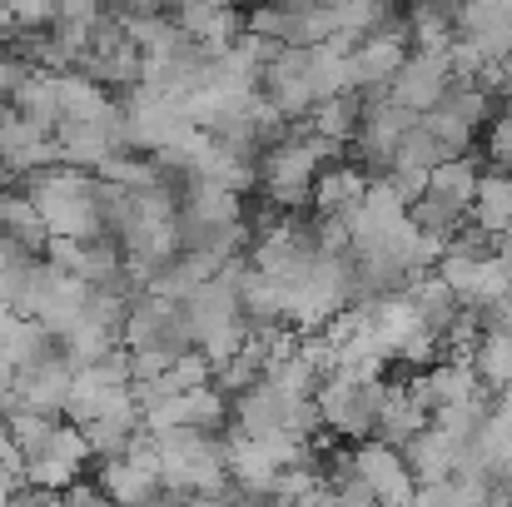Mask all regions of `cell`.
Returning a JSON list of instances; mask_svg holds the SVG:
<instances>
[{"mask_svg":"<svg viewBox=\"0 0 512 507\" xmlns=\"http://www.w3.org/2000/svg\"><path fill=\"white\" fill-rule=\"evenodd\" d=\"M20 189L30 194L40 224L50 239H100L105 224H100V179L90 169H75V165H40L30 174H20ZM110 239V234H105Z\"/></svg>","mask_w":512,"mask_h":507,"instance_id":"cell-1","label":"cell"},{"mask_svg":"<svg viewBox=\"0 0 512 507\" xmlns=\"http://www.w3.org/2000/svg\"><path fill=\"white\" fill-rule=\"evenodd\" d=\"M334 160H339V145L309 135L304 125H294L279 145H269V150L259 155V189H254V194H264V199L279 204L284 214L309 209L314 174L324 165H334Z\"/></svg>","mask_w":512,"mask_h":507,"instance_id":"cell-2","label":"cell"},{"mask_svg":"<svg viewBox=\"0 0 512 507\" xmlns=\"http://www.w3.org/2000/svg\"><path fill=\"white\" fill-rule=\"evenodd\" d=\"M120 348L130 353H160V358H179L194 348V334H189V319L174 299H160V294H140L125 314V329H120Z\"/></svg>","mask_w":512,"mask_h":507,"instance_id":"cell-3","label":"cell"},{"mask_svg":"<svg viewBox=\"0 0 512 507\" xmlns=\"http://www.w3.org/2000/svg\"><path fill=\"white\" fill-rule=\"evenodd\" d=\"M433 274L453 289V299H458L463 309H488V304H498V299H512L508 274H503V264H498L493 254H468V249L448 244L443 259L433 264Z\"/></svg>","mask_w":512,"mask_h":507,"instance_id":"cell-4","label":"cell"},{"mask_svg":"<svg viewBox=\"0 0 512 507\" xmlns=\"http://www.w3.org/2000/svg\"><path fill=\"white\" fill-rule=\"evenodd\" d=\"M120 115H125V145H130L135 155H155V150H165L170 140H179V135L189 130L184 110L174 105L170 95L150 90V85H135V90L120 100Z\"/></svg>","mask_w":512,"mask_h":507,"instance_id":"cell-5","label":"cell"},{"mask_svg":"<svg viewBox=\"0 0 512 507\" xmlns=\"http://www.w3.org/2000/svg\"><path fill=\"white\" fill-rule=\"evenodd\" d=\"M353 478L378 498V507H403L413 498V473H408V463H403V453L398 448H388V443H378V438H363V443H353Z\"/></svg>","mask_w":512,"mask_h":507,"instance_id":"cell-6","label":"cell"},{"mask_svg":"<svg viewBox=\"0 0 512 507\" xmlns=\"http://www.w3.org/2000/svg\"><path fill=\"white\" fill-rule=\"evenodd\" d=\"M413 110L393 105V100H368L363 105V125L353 135V150H358V169L363 174H383L393 165V150L403 140V130H413Z\"/></svg>","mask_w":512,"mask_h":507,"instance_id":"cell-7","label":"cell"},{"mask_svg":"<svg viewBox=\"0 0 512 507\" xmlns=\"http://www.w3.org/2000/svg\"><path fill=\"white\" fill-rule=\"evenodd\" d=\"M408 35H403V20L383 25V30H368L353 50H348V75H353V90H388V80L398 75V65L408 60Z\"/></svg>","mask_w":512,"mask_h":507,"instance_id":"cell-8","label":"cell"},{"mask_svg":"<svg viewBox=\"0 0 512 507\" xmlns=\"http://www.w3.org/2000/svg\"><path fill=\"white\" fill-rule=\"evenodd\" d=\"M70 383H75V363H70L60 348L10 373V388L20 393V408H35V413H50V418L65 413Z\"/></svg>","mask_w":512,"mask_h":507,"instance_id":"cell-9","label":"cell"},{"mask_svg":"<svg viewBox=\"0 0 512 507\" xmlns=\"http://www.w3.org/2000/svg\"><path fill=\"white\" fill-rule=\"evenodd\" d=\"M170 20L189 40H199L204 50H214V55H224L244 35V10L234 0H174Z\"/></svg>","mask_w":512,"mask_h":507,"instance_id":"cell-10","label":"cell"},{"mask_svg":"<svg viewBox=\"0 0 512 507\" xmlns=\"http://www.w3.org/2000/svg\"><path fill=\"white\" fill-rule=\"evenodd\" d=\"M448 80H453L448 75V55H408L398 65V75L388 80L383 100H393V105H403L413 115H428V110H438Z\"/></svg>","mask_w":512,"mask_h":507,"instance_id":"cell-11","label":"cell"},{"mask_svg":"<svg viewBox=\"0 0 512 507\" xmlns=\"http://www.w3.org/2000/svg\"><path fill=\"white\" fill-rule=\"evenodd\" d=\"M289 403H294V393H284V388H274L269 378H259L254 388H244V393L229 398V433H239V438L284 433Z\"/></svg>","mask_w":512,"mask_h":507,"instance_id":"cell-12","label":"cell"},{"mask_svg":"<svg viewBox=\"0 0 512 507\" xmlns=\"http://www.w3.org/2000/svg\"><path fill=\"white\" fill-rule=\"evenodd\" d=\"M463 448H468V443H458V438H448L443 428L428 423V428H423L418 438H408L398 453H403V463H408V473H413L418 488H438V483H448V478L458 473Z\"/></svg>","mask_w":512,"mask_h":507,"instance_id":"cell-13","label":"cell"},{"mask_svg":"<svg viewBox=\"0 0 512 507\" xmlns=\"http://www.w3.org/2000/svg\"><path fill=\"white\" fill-rule=\"evenodd\" d=\"M363 189H368V174L358 165H324L314 174V194H309V209L314 214H329V219H353V209H358V199H363Z\"/></svg>","mask_w":512,"mask_h":507,"instance_id":"cell-14","label":"cell"},{"mask_svg":"<svg viewBox=\"0 0 512 507\" xmlns=\"http://www.w3.org/2000/svg\"><path fill=\"white\" fill-rule=\"evenodd\" d=\"M398 294L408 299V309L418 314V324H423L428 334H438V338L448 334V324L463 314V304L453 299V289H448V284H443L433 269H428V274H413V279H408Z\"/></svg>","mask_w":512,"mask_h":507,"instance_id":"cell-15","label":"cell"},{"mask_svg":"<svg viewBox=\"0 0 512 507\" xmlns=\"http://www.w3.org/2000/svg\"><path fill=\"white\" fill-rule=\"evenodd\" d=\"M468 224L503 239L512 229V174L503 169H483L478 174V189H473V204H468Z\"/></svg>","mask_w":512,"mask_h":507,"instance_id":"cell-16","label":"cell"},{"mask_svg":"<svg viewBox=\"0 0 512 507\" xmlns=\"http://www.w3.org/2000/svg\"><path fill=\"white\" fill-rule=\"evenodd\" d=\"M363 105H368V100H363V90H343V95H329V100H319V105L309 110L304 130L343 150V145H353V135H358V125H363Z\"/></svg>","mask_w":512,"mask_h":507,"instance_id":"cell-17","label":"cell"},{"mask_svg":"<svg viewBox=\"0 0 512 507\" xmlns=\"http://www.w3.org/2000/svg\"><path fill=\"white\" fill-rule=\"evenodd\" d=\"M55 95H60V120H85V125H95V120H110L115 110H120V100L105 90V85H95L90 75H55Z\"/></svg>","mask_w":512,"mask_h":507,"instance_id":"cell-18","label":"cell"},{"mask_svg":"<svg viewBox=\"0 0 512 507\" xmlns=\"http://www.w3.org/2000/svg\"><path fill=\"white\" fill-rule=\"evenodd\" d=\"M0 234L5 239H15L25 254H45V244H50V234H45V224H40V214H35V204H30V194L15 184V189H0Z\"/></svg>","mask_w":512,"mask_h":507,"instance_id":"cell-19","label":"cell"},{"mask_svg":"<svg viewBox=\"0 0 512 507\" xmlns=\"http://www.w3.org/2000/svg\"><path fill=\"white\" fill-rule=\"evenodd\" d=\"M423 428H428V413L408 398L403 383H388V398H383V413H378V423H373V438L388 443V448H403V443L418 438Z\"/></svg>","mask_w":512,"mask_h":507,"instance_id":"cell-20","label":"cell"},{"mask_svg":"<svg viewBox=\"0 0 512 507\" xmlns=\"http://www.w3.org/2000/svg\"><path fill=\"white\" fill-rule=\"evenodd\" d=\"M468 368L478 378L483 393H508L512 388V334H478L473 353H468Z\"/></svg>","mask_w":512,"mask_h":507,"instance_id":"cell-21","label":"cell"},{"mask_svg":"<svg viewBox=\"0 0 512 507\" xmlns=\"http://www.w3.org/2000/svg\"><path fill=\"white\" fill-rule=\"evenodd\" d=\"M10 110L25 120V125H35V130H45V135H55V125H60V95H55V75H45V70H35L20 90H15V100H10Z\"/></svg>","mask_w":512,"mask_h":507,"instance_id":"cell-22","label":"cell"},{"mask_svg":"<svg viewBox=\"0 0 512 507\" xmlns=\"http://www.w3.org/2000/svg\"><path fill=\"white\" fill-rule=\"evenodd\" d=\"M478 174H483V165H478L473 155H453V160H443V165L428 169V194L468 214L473 189H478Z\"/></svg>","mask_w":512,"mask_h":507,"instance_id":"cell-23","label":"cell"},{"mask_svg":"<svg viewBox=\"0 0 512 507\" xmlns=\"http://www.w3.org/2000/svg\"><path fill=\"white\" fill-rule=\"evenodd\" d=\"M438 110L458 115V120H463V125H473V130L493 120V100H488V90H483L478 80H448V90H443Z\"/></svg>","mask_w":512,"mask_h":507,"instance_id":"cell-24","label":"cell"},{"mask_svg":"<svg viewBox=\"0 0 512 507\" xmlns=\"http://www.w3.org/2000/svg\"><path fill=\"white\" fill-rule=\"evenodd\" d=\"M95 179H105V184H120V189H150V184H160V169L150 165V155L120 150V155H110L105 165L95 169Z\"/></svg>","mask_w":512,"mask_h":507,"instance_id":"cell-25","label":"cell"},{"mask_svg":"<svg viewBox=\"0 0 512 507\" xmlns=\"http://www.w3.org/2000/svg\"><path fill=\"white\" fill-rule=\"evenodd\" d=\"M214 378V363L199 353V348H189V353H179L170 368L160 373V388L165 393H189V388H204Z\"/></svg>","mask_w":512,"mask_h":507,"instance_id":"cell-26","label":"cell"},{"mask_svg":"<svg viewBox=\"0 0 512 507\" xmlns=\"http://www.w3.org/2000/svg\"><path fill=\"white\" fill-rule=\"evenodd\" d=\"M423 125H428V135L443 145V155H448V160L473 150V125H463L458 115H448V110H428V115H423Z\"/></svg>","mask_w":512,"mask_h":507,"instance_id":"cell-27","label":"cell"},{"mask_svg":"<svg viewBox=\"0 0 512 507\" xmlns=\"http://www.w3.org/2000/svg\"><path fill=\"white\" fill-rule=\"evenodd\" d=\"M30 75H35V65H30L10 40H0V105H10V100H15V90H20Z\"/></svg>","mask_w":512,"mask_h":507,"instance_id":"cell-28","label":"cell"},{"mask_svg":"<svg viewBox=\"0 0 512 507\" xmlns=\"http://www.w3.org/2000/svg\"><path fill=\"white\" fill-rule=\"evenodd\" d=\"M488 160H493V169L512 174V115L488 120Z\"/></svg>","mask_w":512,"mask_h":507,"instance_id":"cell-29","label":"cell"},{"mask_svg":"<svg viewBox=\"0 0 512 507\" xmlns=\"http://www.w3.org/2000/svg\"><path fill=\"white\" fill-rule=\"evenodd\" d=\"M383 179L393 184V194H398L403 204L423 199V189H428V174H423V169H383Z\"/></svg>","mask_w":512,"mask_h":507,"instance_id":"cell-30","label":"cell"},{"mask_svg":"<svg viewBox=\"0 0 512 507\" xmlns=\"http://www.w3.org/2000/svg\"><path fill=\"white\" fill-rule=\"evenodd\" d=\"M403 507H448V488L438 483V488H413V498Z\"/></svg>","mask_w":512,"mask_h":507,"instance_id":"cell-31","label":"cell"},{"mask_svg":"<svg viewBox=\"0 0 512 507\" xmlns=\"http://www.w3.org/2000/svg\"><path fill=\"white\" fill-rule=\"evenodd\" d=\"M184 507H229L224 493H204V498H184Z\"/></svg>","mask_w":512,"mask_h":507,"instance_id":"cell-32","label":"cell"},{"mask_svg":"<svg viewBox=\"0 0 512 507\" xmlns=\"http://www.w3.org/2000/svg\"><path fill=\"white\" fill-rule=\"evenodd\" d=\"M10 30H15V25H10V10H5V0H0V40H5Z\"/></svg>","mask_w":512,"mask_h":507,"instance_id":"cell-33","label":"cell"},{"mask_svg":"<svg viewBox=\"0 0 512 507\" xmlns=\"http://www.w3.org/2000/svg\"><path fill=\"white\" fill-rule=\"evenodd\" d=\"M413 5H458V0H413Z\"/></svg>","mask_w":512,"mask_h":507,"instance_id":"cell-34","label":"cell"},{"mask_svg":"<svg viewBox=\"0 0 512 507\" xmlns=\"http://www.w3.org/2000/svg\"><path fill=\"white\" fill-rule=\"evenodd\" d=\"M488 507H512V503H508V498H498V493H493V503H488Z\"/></svg>","mask_w":512,"mask_h":507,"instance_id":"cell-35","label":"cell"},{"mask_svg":"<svg viewBox=\"0 0 512 507\" xmlns=\"http://www.w3.org/2000/svg\"><path fill=\"white\" fill-rule=\"evenodd\" d=\"M234 5H259V0H234Z\"/></svg>","mask_w":512,"mask_h":507,"instance_id":"cell-36","label":"cell"}]
</instances>
